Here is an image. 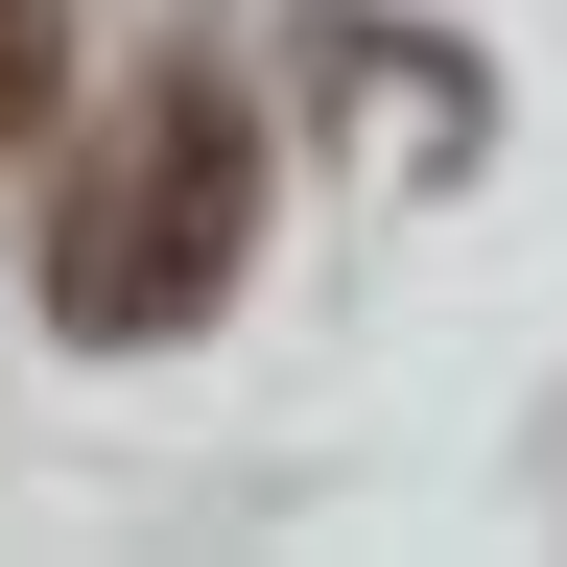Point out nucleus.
<instances>
[{"instance_id":"1","label":"nucleus","mask_w":567,"mask_h":567,"mask_svg":"<svg viewBox=\"0 0 567 567\" xmlns=\"http://www.w3.org/2000/svg\"><path fill=\"white\" fill-rule=\"evenodd\" d=\"M237 237H260V95L237 71H142L118 166L71 189V237H48V331H95V354L189 331L213 284H237Z\"/></svg>"},{"instance_id":"2","label":"nucleus","mask_w":567,"mask_h":567,"mask_svg":"<svg viewBox=\"0 0 567 567\" xmlns=\"http://www.w3.org/2000/svg\"><path fill=\"white\" fill-rule=\"evenodd\" d=\"M48 95H71V0H0V166L48 142Z\"/></svg>"}]
</instances>
